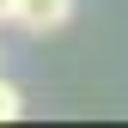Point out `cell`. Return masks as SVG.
I'll use <instances>...</instances> for the list:
<instances>
[{"mask_svg": "<svg viewBox=\"0 0 128 128\" xmlns=\"http://www.w3.org/2000/svg\"><path fill=\"white\" fill-rule=\"evenodd\" d=\"M73 18V0H18L12 6V24L30 30V37H49V30H61Z\"/></svg>", "mask_w": 128, "mask_h": 128, "instance_id": "1", "label": "cell"}, {"mask_svg": "<svg viewBox=\"0 0 128 128\" xmlns=\"http://www.w3.org/2000/svg\"><path fill=\"white\" fill-rule=\"evenodd\" d=\"M18 116H24V92L0 79V122H18Z\"/></svg>", "mask_w": 128, "mask_h": 128, "instance_id": "2", "label": "cell"}, {"mask_svg": "<svg viewBox=\"0 0 128 128\" xmlns=\"http://www.w3.org/2000/svg\"><path fill=\"white\" fill-rule=\"evenodd\" d=\"M12 6H18V0H0V24H12Z\"/></svg>", "mask_w": 128, "mask_h": 128, "instance_id": "3", "label": "cell"}]
</instances>
